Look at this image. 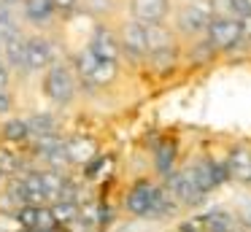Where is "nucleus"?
<instances>
[{
  "mask_svg": "<svg viewBox=\"0 0 251 232\" xmlns=\"http://www.w3.org/2000/svg\"><path fill=\"white\" fill-rule=\"evenodd\" d=\"M35 151H38L44 159L54 162V165H60V162H68V140L57 138V135H46V138H38V140H35Z\"/></svg>",
  "mask_w": 251,
  "mask_h": 232,
  "instance_id": "10",
  "label": "nucleus"
},
{
  "mask_svg": "<svg viewBox=\"0 0 251 232\" xmlns=\"http://www.w3.org/2000/svg\"><path fill=\"white\" fill-rule=\"evenodd\" d=\"M41 181H44V192H46V197H54V203H60L62 197H65V192H68V186H71V181H68L65 176H62L60 170H46V173H41Z\"/></svg>",
  "mask_w": 251,
  "mask_h": 232,
  "instance_id": "15",
  "label": "nucleus"
},
{
  "mask_svg": "<svg viewBox=\"0 0 251 232\" xmlns=\"http://www.w3.org/2000/svg\"><path fill=\"white\" fill-rule=\"evenodd\" d=\"M51 65V49L44 38H27V68L25 70H44Z\"/></svg>",
  "mask_w": 251,
  "mask_h": 232,
  "instance_id": "11",
  "label": "nucleus"
},
{
  "mask_svg": "<svg viewBox=\"0 0 251 232\" xmlns=\"http://www.w3.org/2000/svg\"><path fill=\"white\" fill-rule=\"evenodd\" d=\"M38 216H41V205H22L17 213V221L27 232H35L38 230Z\"/></svg>",
  "mask_w": 251,
  "mask_h": 232,
  "instance_id": "25",
  "label": "nucleus"
},
{
  "mask_svg": "<svg viewBox=\"0 0 251 232\" xmlns=\"http://www.w3.org/2000/svg\"><path fill=\"white\" fill-rule=\"evenodd\" d=\"M202 224H205V232H232V216L227 210L216 208V210H208L202 216Z\"/></svg>",
  "mask_w": 251,
  "mask_h": 232,
  "instance_id": "20",
  "label": "nucleus"
},
{
  "mask_svg": "<svg viewBox=\"0 0 251 232\" xmlns=\"http://www.w3.org/2000/svg\"><path fill=\"white\" fill-rule=\"evenodd\" d=\"M57 11L54 0H25V14L33 25H46Z\"/></svg>",
  "mask_w": 251,
  "mask_h": 232,
  "instance_id": "16",
  "label": "nucleus"
},
{
  "mask_svg": "<svg viewBox=\"0 0 251 232\" xmlns=\"http://www.w3.org/2000/svg\"><path fill=\"white\" fill-rule=\"evenodd\" d=\"M173 162H176V149L170 140H162V143L157 146V151H154V165H157V170L162 173L165 178L170 176V170H173Z\"/></svg>",
  "mask_w": 251,
  "mask_h": 232,
  "instance_id": "21",
  "label": "nucleus"
},
{
  "mask_svg": "<svg viewBox=\"0 0 251 232\" xmlns=\"http://www.w3.org/2000/svg\"><path fill=\"white\" fill-rule=\"evenodd\" d=\"M6 84H8V70H6V65L0 62V89H6Z\"/></svg>",
  "mask_w": 251,
  "mask_h": 232,
  "instance_id": "34",
  "label": "nucleus"
},
{
  "mask_svg": "<svg viewBox=\"0 0 251 232\" xmlns=\"http://www.w3.org/2000/svg\"><path fill=\"white\" fill-rule=\"evenodd\" d=\"M181 27L184 30H189V32H202V30H208L211 27V22H213V16L208 14V8H202V5H189V8L181 14Z\"/></svg>",
  "mask_w": 251,
  "mask_h": 232,
  "instance_id": "12",
  "label": "nucleus"
},
{
  "mask_svg": "<svg viewBox=\"0 0 251 232\" xmlns=\"http://www.w3.org/2000/svg\"><path fill=\"white\" fill-rule=\"evenodd\" d=\"M98 154V146L92 138H73L68 140V162H78V165H89Z\"/></svg>",
  "mask_w": 251,
  "mask_h": 232,
  "instance_id": "14",
  "label": "nucleus"
},
{
  "mask_svg": "<svg viewBox=\"0 0 251 232\" xmlns=\"http://www.w3.org/2000/svg\"><path fill=\"white\" fill-rule=\"evenodd\" d=\"M81 221H87V224H92V221H98V205H81Z\"/></svg>",
  "mask_w": 251,
  "mask_h": 232,
  "instance_id": "31",
  "label": "nucleus"
},
{
  "mask_svg": "<svg viewBox=\"0 0 251 232\" xmlns=\"http://www.w3.org/2000/svg\"><path fill=\"white\" fill-rule=\"evenodd\" d=\"M149 59L154 62V70H168V68H173V62H176V46L149 54Z\"/></svg>",
  "mask_w": 251,
  "mask_h": 232,
  "instance_id": "27",
  "label": "nucleus"
},
{
  "mask_svg": "<svg viewBox=\"0 0 251 232\" xmlns=\"http://www.w3.org/2000/svg\"><path fill=\"white\" fill-rule=\"evenodd\" d=\"M0 135H3L8 143H14V140H25L30 135L27 119H8V122H3L0 124Z\"/></svg>",
  "mask_w": 251,
  "mask_h": 232,
  "instance_id": "24",
  "label": "nucleus"
},
{
  "mask_svg": "<svg viewBox=\"0 0 251 232\" xmlns=\"http://www.w3.org/2000/svg\"><path fill=\"white\" fill-rule=\"evenodd\" d=\"M89 49H92L100 59L116 62V59H119V52H122V41L108 30V27H98V30L92 32V38H89Z\"/></svg>",
  "mask_w": 251,
  "mask_h": 232,
  "instance_id": "7",
  "label": "nucleus"
},
{
  "mask_svg": "<svg viewBox=\"0 0 251 232\" xmlns=\"http://www.w3.org/2000/svg\"><path fill=\"white\" fill-rule=\"evenodd\" d=\"M73 89H76V81H73V73L62 65H51L44 76V92L46 97H51L54 103H68L73 97Z\"/></svg>",
  "mask_w": 251,
  "mask_h": 232,
  "instance_id": "4",
  "label": "nucleus"
},
{
  "mask_svg": "<svg viewBox=\"0 0 251 232\" xmlns=\"http://www.w3.org/2000/svg\"><path fill=\"white\" fill-rule=\"evenodd\" d=\"M0 167H3V173H6V176H14V173L19 170L17 154H14V151H8V149H3V151H0Z\"/></svg>",
  "mask_w": 251,
  "mask_h": 232,
  "instance_id": "28",
  "label": "nucleus"
},
{
  "mask_svg": "<svg viewBox=\"0 0 251 232\" xmlns=\"http://www.w3.org/2000/svg\"><path fill=\"white\" fill-rule=\"evenodd\" d=\"M0 3H6V5H14V3H19V0H0Z\"/></svg>",
  "mask_w": 251,
  "mask_h": 232,
  "instance_id": "35",
  "label": "nucleus"
},
{
  "mask_svg": "<svg viewBox=\"0 0 251 232\" xmlns=\"http://www.w3.org/2000/svg\"><path fill=\"white\" fill-rule=\"evenodd\" d=\"M168 189H170V194L176 197L178 205H197L202 200V192L197 189V181H195L192 167L178 170V173H170L168 176Z\"/></svg>",
  "mask_w": 251,
  "mask_h": 232,
  "instance_id": "5",
  "label": "nucleus"
},
{
  "mask_svg": "<svg viewBox=\"0 0 251 232\" xmlns=\"http://www.w3.org/2000/svg\"><path fill=\"white\" fill-rule=\"evenodd\" d=\"M227 165H229V176L232 178H238L243 183H251V149L235 146L227 156Z\"/></svg>",
  "mask_w": 251,
  "mask_h": 232,
  "instance_id": "9",
  "label": "nucleus"
},
{
  "mask_svg": "<svg viewBox=\"0 0 251 232\" xmlns=\"http://www.w3.org/2000/svg\"><path fill=\"white\" fill-rule=\"evenodd\" d=\"M132 19L143 25H162V19L170 11V0H130Z\"/></svg>",
  "mask_w": 251,
  "mask_h": 232,
  "instance_id": "6",
  "label": "nucleus"
},
{
  "mask_svg": "<svg viewBox=\"0 0 251 232\" xmlns=\"http://www.w3.org/2000/svg\"><path fill=\"white\" fill-rule=\"evenodd\" d=\"M176 197L170 194L168 186H157L154 189V200H151V208H149V219H157V216H168L170 210L176 208Z\"/></svg>",
  "mask_w": 251,
  "mask_h": 232,
  "instance_id": "17",
  "label": "nucleus"
},
{
  "mask_svg": "<svg viewBox=\"0 0 251 232\" xmlns=\"http://www.w3.org/2000/svg\"><path fill=\"white\" fill-rule=\"evenodd\" d=\"M76 3H78V0H54L57 11H73V8H76Z\"/></svg>",
  "mask_w": 251,
  "mask_h": 232,
  "instance_id": "33",
  "label": "nucleus"
},
{
  "mask_svg": "<svg viewBox=\"0 0 251 232\" xmlns=\"http://www.w3.org/2000/svg\"><path fill=\"white\" fill-rule=\"evenodd\" d=\"M208 41L216 46V52H229L243 41V27L240 19H229V16H213L211 27H208Z\"/></svg>",
  "mask_w": 251,
  "mask_h": 232,
  "instance_id": "2",
  "label": "nucleus"
},
{
  "mask_svg": "<svg viewBox=\"0 0 251 232\" xmlns=\"http://www.w3.org/2000/svg\"><path fill=\"white\" fill-rule=\"evenodd\" d=\"M229 11H232L238 19H243V16H251V0H227Z\"/></svg>",
  "mask_w": 251,
  "mask_h": 232,
  "instance_id": "29",
  "label": "nucleus"
},
{
  "mask_svg": "<svg viewBox=\"0 0 251 232\" xmlns=\"http://www.w3.org/2000/svg\"><path fill=\"white\" fill-rule=\"evenodd\" d=\"M3 176H6V173H3V167H0V181H3Z\"/></svg>",
  "mask_w": 251,
  "mask_h": 232,
  "instance_id": "36",
  "label": "nucleus"
},
{
  "mask_svg": "<svg viewBox=\"0 0 251 232\" xmlns=\"http://www.w3.org/2000/svg\"><path fill=\"white\" fill-rule=\"evenodd\" d=\"M51 213H54L60 227H68L81 219V205L78 203H51Z\"/></svg>",
  "mask_w": 251,
  "mask_h": 232,
  "instance_id": "22",
  "label": "nucleus"
},
{
  "mask_svg": "<svg viewBox=\"0 0 251 232\" xmlns=\"http://www.w3.org/2000/svg\"><path fill=\"white\" fill-rule=\"evenodd\" d=\"M3 52H6V59L14 68H27V38L22 32H17L8 41H3Z\"/></svg>",
  "mask_w": 251,
  "mask_h": 232,
  "instance_id": "13",
  "label": "nucleus"
},
{
  "mask_svg": "<svg viewBox=\"0 0 251 232\" xmlns=\"http://www.w3.org/2000/svg\"><path fill=\"white\" fill-rule=\"evenodd\" d=\"M232 232H243V230H232Z\"/></svg>",
  "mask_w": 251,
  "mask_h": 232,
  "instance_id": "37",
  "label": "nucleus"
},
{
  "mask_svg": "<svg viewBox=\"0 0 251 232\" xmlns=\"http://www.w3.org/2000/svg\"><path fill=\"white\" fill-rule=\"evenodd\" d=\"M54 127H57V119L51 113H35V116L27 119V129L35 140L46 138V135H54Z\"/></svg>",
  "mask_w": 251,
  "mask_h": 232,
  "instance_id": "19",
  "label": "nucleus"
},
{
  "mask_svg": "<svg viewBox=\"0 0 251 232\" xmlns=\"http://www.w3.org/2000/svg\"><path fill=\"white\" fill-rule=\"evenodd\" d=\"M119 41H122V52H125L132 62L149 57V25H143V22H138V19L125 22Z\"/></svg>",
  "mask_w": 251,
  "mask_h": 232,
  "instance_id": "3",
  "label": "nucleus"
},
{
  "mask_svg": "<svg viewBox=\"0 0 251 232\" xmlns=\"http://www.w3.org/2000/svg\"><path fill=\"white\" fill-rule=\"evenodd\" d=\"M11 105H14L11 95H8L6 89H0V113H8V111H11Z\"/></svg>",
  "mask_w": 251,
  "mask_h": 232,
  "instance_id": "32",
  "label": "nucleus"
},
{
  "mask_svg": "<svg viewBox=\"0 0 251 232\" xmlns=\"http://www.w3.org/2000/svg\"><path fill=\"white\" fill-rule=\"evenodd\" d=\"M162 49H173V35L162 25H149V54Z\"/></svg>",
  "mask_w": 251,
  "mask_h": 232,
  "instance_id": "23",
  "label": "nucleus"
},
{
  "mask_svg": "<svg viewBox=\"0 0 251 232\" xmlns=\"http://www.w3.org/2000/svg\"><path fill=\"white\" fill-rule=\"evenodd\" d=\"M178 232H205V224H202V216H200V219H186V221H181Z\"/></svg>",
  "mask_w": 251,
  "mask_h": 232,
  "instance_id": "30",
  "label": "nucleus"
},
{
  "mask_svg": "<svg viewBox=\"0 0 251 232\" xmlns=\"http://www.w3.org/2000/svg\"><path fill=\"white\" fill-rule=\"evenodd\" d=\"M76 70H78V76H81L84 81H89V84H98V86L111 84V81L116 78V73H119L116 62H111V59H100L89 46L76 57Z\"/></svg>",
  "mask_w": 251,
  "mask_h": 232,
  "instance_id": "1",
  "label": "nucleus"
},
{
  "mask_svg": "<svg viewBox=\"0 0 251 232\" xmlns=\"http://www.w3.org/2000/svg\"><path fill=\"white\" fill-rule=\"evenodd\" d=\"M17 22H14V14L6 3H0V41H8L11 35H17Z\"/></svg>",
  "mask_w": 251,
  "mask_h": 232,
  "instance_id": "26",
  "label": "nucleus"
},
{
  "mask_svg": "<svg viewBox=\"0 0 251 232\" xmlns=\"http://www.w3.org/2000/svg\"><path fill=\"white\" fill-rule=\"evenodd\" d=\"M192 173H195V181H197V189L202 192L205 197L211 189H216V176H213V159H202L197 165H192Z\"/></svg>",
  "mask_w": 251,
  "mask_h": 232,
  "instance_id": "18",
  "label": "nucleus"
},
{
  "mask_svg": "<svg viewBox=\"0 0 251 232\" xmlns=\"http://www.w3.org/2000/svg\"><path fill=\"white\" fill-rule=\"evenodd\" d=\"M154 183L151 181H138L132 183V189L127 192V210H130L132 216H149V208H151V200H154Z\"/></svg>",
  "mask_w": 251,
  "mask_h": 232,
  "instance_id": "8",
  "label": "nucleus"
}]
</instances>
